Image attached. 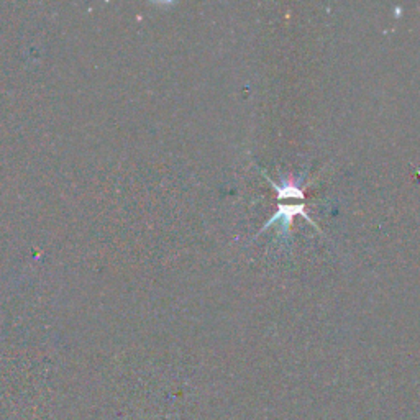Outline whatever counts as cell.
Here are the masks:
<instances>
[{"mask_svg":"<svg viewBox=\"0 0 420 420\" xmlns=\"http://www.w3.org/2000/svg\"><path fill=\"white\" fill-rule=\"evenodd\" d=\"M304 209H306V206H304V204H299V206H296V204H294V206H281V207H279V212L276 215H274V217L271 220H268V223L264 225L263 230H266L268 227H271V225L274 222H276V220H281V228H279V233L286 235L289 232V227H291L292 217H294V215H297V214L304 215V217H306V220H309V223L314 225V227L317 228V223L314 222V220L311 218V215H309Z\"/></svg>","mask_w":420,"mask_h":420,"instance_id":"1","label":"cell"}]
</instances>
